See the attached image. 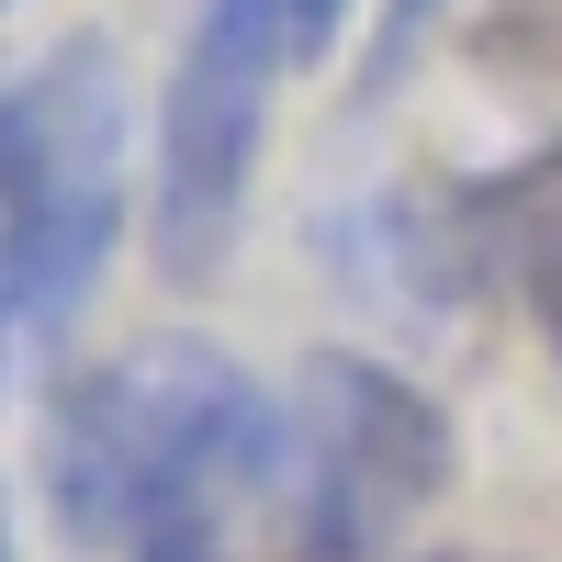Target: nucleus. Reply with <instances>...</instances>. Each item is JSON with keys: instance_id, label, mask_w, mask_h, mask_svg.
Here are the masks:
<instances>
[{"instance_id": "1", "label": "nucleus", "mask_w": 562, "mask_h": 562, "mask_svg": "<svg viewBox=\"0 0 562 562\" xmlns=\"http://www.w3.org/2000/svg\"><path fill=\"white\" fill-rule=\"evenodd\" d=\"M281 405L192 326H147L135 349L90 360L45 405V495L79 551H135L158 518H192L281 484Z\"/></svg>"}, {"instance_id": "2", "label": "nucleus", "mask_w": 562, "mask_h": 562, "mask_svg": "<svg viewBox=\"0 0 562 562\" xmlns=\"http://www.w3.org/2000/svg\"><path fill=\"white\" fill-rule=\"evenodd\" d=\"M135 225V90L102 34L0 79V371L90 304Z\"/></svg>"}, {"instance_id": "3", "label": "nucleus", "mask_w": 562, "mask_h": 562, "mask_svg": "<svg viewBox=\"0 0 562 562\" xmlns=\"http://www.w3.org/2000/svg\"><path fill=\"white\" fill-rule=\"evenodd\" d=\"M360 0H192L180 57L158 90V147H147V259L158 281H214L248 225L259 158H270V102L281 79L315 68L349 34Z\"/></svg>"}, {"instance_id": "4", "label": "nucleus", "mask_w": 562, "mask_h": 562, "mask_svg": "<svg viewBox=\"0 0 562 562\" xmlns=\"http://www.w3.org/2000/svg\"><path fill=\"white\" fill-rule=\"evenodd\" d=\"M461 473V428L428 383H405L394 360L371 349H315L293 383V450H281V484H293V551L315 562H383V540L439 506Z\"/></svg>"}, {"instance_id": "5", "label": "nucleus", "mask_w": 562, "mask_h": 562, "mask_svg": "<svg viewBox=\"0 0 562 562\" xmlns=\"http://www.w3.org/2000/svg\"><path fill=\"white\" fill-rule=\"evenodd\" d=\"M473 214H484V259H495V281L529 304L540 349H551V371H562V135H540L518 169L473 180Z\"/></svg>"}, {"instance_id": "6", "label": "nucleus", "mask_w": 562, "mask_h": 562, "mask_svg": "<svg viewBox=\"0 0 562 562\" xmlns=\"http://www.w3.org/2000/svg\"><path fill=\"white\" fill-rule=\"evenodd\" d=\"M450 23V0H383L371 12V57H360V90H394L405 68H416V45H428Z\"/></svg>"}, {"instance_id": "7", "label": "nucleus", "mask_w": 562, "mask_h": 562, "mask_svg": "<svg viewBox=\"0 0 562 562\" xmlns=\"http://www.w3.org/2000/svg\"><path fill=\"white\" fill-rule=\"evenodd\" d=\"M124 562H225V506H192V518H158Z\"/></svg>"}, {"instance_id": "8", "label": "nucleus", "mask_w": 562, "mask_h": 562, "mask_svg": "<svg viewBox=\"0 0 562 562\" xmlns=\"http://www.w3.org/2000/svg\"><path fill=\"white\" fill-rule=\"evenodd\" d=\"M0 562H23V529H12V495H0Z\"/></svg>"}, {"instance_id": "9", "label": "nucleus", "mask_w": 562, "mask_h": 562, "mask_svg": "<svg viewBox=\"0 0 562 562\" xmlns=\"http://www.w3.org/2000/svg\"><path fill=\"white\" fill-rule=\"evenodd\" d=\"M428 562H473V551H428Z\"/></svg>"}, {"instance_id": "10", "label": "nucleus", "mask_w": 562, "mask_h": 562, "mask_svg": "<svg viewBox=\"0 0 562 562\" xmlns=\"http://www.w3.org/2000/svg\"><path fill=\"white\" fill-rule=\"evenodd\" d=\"M293 562H315V551H293Z\"/></svg>"}]
</instances>
